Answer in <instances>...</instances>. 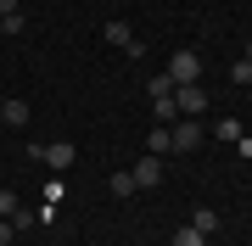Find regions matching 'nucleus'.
<instances>
[{"label":"nucleus","mask_w":252,"mask_h":246,"mask_svg":"<svg viewBox=\"0 0 252 246\" xmlns=\"http://www.w3.org/2000/svg\"><path fill=\"white\" fill-rule=\"evenodd\" d=\"M0 118H6V129H23L28 123V101H0Z\"/></svg>","instance_id":"nucleus-7"},{"label":"nucleus","mask_w":252,"mask_h":246,"mask_svg":"<svg viewBox=\"0 0 252 246\" xmlns=\"http://www.w3.org/2000/svg\"><path fill=\"white\" fill-rule=\"evenodd\" d=\"M230 79H235V84H252V62H247V56H241L235 67H230Z\"/></svg>","instance_id":"nucleus-16"},{"label":"nucleus","mask_w":252,"mask_h":246,"mask_svg":"<svg viewBox=\"0 0 252 246\" xmlns=\"http://www.w3.org/2000/svg\"><path fill=\"white\" fill-rule=\"evenodd\" d=\"M107 191H112V196H135V173H112Z\"/></svg>","instance_id":"nucleus-11"},{"label":"nucleus","mask_w":252,"mask_h":246,"mask_svg":"<svg viewBox=\"0 0 252 246\" xmlns=\"http://www.w3.org/2000/svg\"><path fill=\"white\" fill-rule=\"evenodd\" d=\"M168 135H174V151H196L202 146V123H174Z\"/></svg>","instance_id":"nucleus-5"},{"label":"nucleus","mask_w":252,"mask_h":246,"mask_svg":"<svg viewBox=\"0 0 252 246\" xmlns=\"http://www.w3.org/2000/svg\"><path fill=\"white\" fill-rule=\"evenodd\" d=\"M11 235H17V229H11V219H0V246H11Z\"/></svg>","instance_id":"nucleus-18"},{"label":"nucleus","mask_w":252,"mask_h":246,"mask_svg":"<svg viewBox=\"0 0 252 246\" xmlns=\"http://www.w3.org/2000/svg\"><path fill=\"white\" fill-rule=\"evenodd\" d=\"M174 107H180V118H202V112H207L202 84H180V90H174Z\"/></svg>","instance_id":"nucleus-2"},{"label":"nucleus","mask_w":252,"mask_h":246,"mask_svg":"<svg viewBox=\"0 0 252 246\" xmlns=\"http://www.w3.org/2000/svg\"><path fill=\"white\" fill-rule=\"evenodd\" d=\"M157 179H162V157H152V151H146L140 163H135V185L146 191V185H157Z\"/></svg>","instance_id":"nucleus-6"},{"label":"nucleus","mask_w":252,"mask_h":246,"mask_svg":"<svg viewBox=\"0 0 252 246\" xmlns=\"http://www.w3.org/2000/svg\"><path fill=\"white\" fill-rule=\"evenodd\" d=\"M168 79H174V90H180V84H196V79H202V56H196V51H174Z\"/></svg>","instance_id":"nucleus-1"},{"label":"nucleus","mask_w":252,"mask_h":246,"mask_svg":"<svg viewBox=\"0 0 252 246\" xmlns=\"http://www.w3.org/2000/svg\"><path fill=\"white\" fill-rule=\"evenodd\" d=\"M146 90H152V101H157V95H174V79H168V73H162V79H146Z\"/></svg>","instance_id":"nucleus-13"},{"label":"nucleus","mask_w":252,"mask_h":246,"mask_svg":"<svg viewBox=\"0 0 252 246\" xmlns=\"http://www.w3.org/2000/svg\"><path fill=\"white\" fill-rule=\"evenodd\" d=\"M152 112H157V123H174V118H180V107H174V95H157V101H152Z\"/></svg>","instance_id":"nucleus-9"},{"label":"nucleus","mask_w":252,"mask_h":246,"mask_svg":"<svg viewBox=\"0 0 252 246\" xmlns=\"http://www.w3.org/2000/svg\"><path fill=\"white\" fill-rule=\"evenodd\" d=\"M247 62H252V39H247Z\"/></svg>","instance_id":"nucleus-20"},{"label":"nucleus","mask_w":252,"mask_h":246,"mask_svg":"<svg viewBox=\"0 0 252 246\" xmlns=\"http://www.w3.org/2000/svg\"><path fill=\"white\" fill-rule=\"evenodd\" d=\"M0 34H6V28H0Z\"/></svg>","instance_id":"nucleus-21"},{"label":"nucleus","mask_w":252,"mask_h":246,"mask_svg":"<svg viewBox=\"0 0 252 246\" xmlns=\"http://www.w3.org/2000/svg\"><path fill=\"white\" fill-rule=\"evenodd\" d=\"M190 229H202V235H213V229H219V213H213V207H196V213H190Z\"/></svg>","instance_id":"nucleus-8"},{"label":"nucleus","mask_w":252,"mask_h":246,"mask_svg":"<svg viewBox=\"0 0 252 246\" xmlns=\"http://www.w3.org/2000/svg\"><path fill=\"white\" fill-rule=\"evenodd\" d=\"M101 34H107V45H118V51H129V56H140V39H135V28H129L124 17H112L107 28H101Z\"/></svg>","instance_id":"nucleus-3"},{"label":"nucleus","mask_w":252,"mask_h":246,"mask_svg":"<svg viewBox=\"0 0 252 246\" xmlns=\"http://www.w3.org/2000/svg\"><path fill=\"white\" fill-rule=\"evenodd\" d=\"M162 151H174V135L168 129H152V157H162Z\"/></svg>","instance_id":"nucleus-12"},{"label":"nucleus","mask_w":252,"mask_h":246,"mask_svg":"<svg viewBox=\"0 0 252 246\" xmlns=\"http://www.w3.org/2000/svg\"><path fill=\"white\" fill-rule=\"evenodd\" d=\"M34 157H39L45 168H73V157H79V151H73L67 140H51V146H34Z\"/></svg>","instance_id":"nucleus-4"},{"label":"nucleus","mask_w":252,"mask_h":246,"mask_svg":"<svg viewBox=\"0 0 252 246\" xmlns=\"http://www.w3.org/2000/svg\"><path fill=\"white\" fill-rule=\"evenodd\" d=\"M11 11H23V6H17V0H0V17H11Z\"/></svg>","instance_id":"nucleus-19"},{"label":"nucleus","mask_w":252,"mask_h":246,"mask_svg":"<svg viewBox=\"0 0 252 246\" xmlns=\"http://www.w3.org/2000/svg\"><path fill=\"white\" fill-rule=\"evenodd\" d=\"M213 135H219V140H241V123L224 118V123H213Z\"/></svg>","instance_id":"nucleus-14"},{"label":"nucleus","mask_w":252,"mask_h":246,"mask_svg":"<svg viewBox=\"0 0 252 246\" xmlns=\"http://www.w3.org/2000/svg\"><path fill=\"white\" fill-rule=\"evenodd\" d=\"M11 213H17V196H11V191H0V219H11Z\"/></svg>","instance_id":"nucleus-17"},{"label":"nucleus","mask_w":252,"mask_h":246,"mask_svg":"<svg viewBox=\"0 0 252 246\" xmlns=\"http://www.w3.org/2000/svg\"><path fill=\"white\" fill-rule=\"evenodd\" d=\"M174 246H207V235H202V229H190V224H185V229H174Z\"/></svg>","instance_id":"nucleus-10"},{"label":"nucleus","mask_w":252,"mask_h":246,"mask_svg":"<svg viewBox=\"0 0 252 246\" xmlns=\"http://www.w3.org/2000/svg\"><path fill=\"white\" fill-rule=\"evenodd\" d=\"M0 28H6V34H23V28H28V17H23V11H11V17H0Z\"/></svg>","instance_id":"nucleus-15"}]
</instances>
